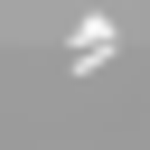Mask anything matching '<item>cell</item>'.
I'll use <instances>...</instances> for the list:
<instances>
[{"label": "cell", "mask_w": 150, "mask_h": 150, "mask_svg": "<svg viewBox=\"0 0 150 150\" xmlns=\"http://www.w3.org/2000/svg\"><path fill=\"white\" fill-rule=\"evenodd\" d=\"M112 47H122V19H112V9H94V19L66 38V66H75V75H103V66H112Z\"/></svg>", "instance_id": "6da1fadb"}]
</instances>
